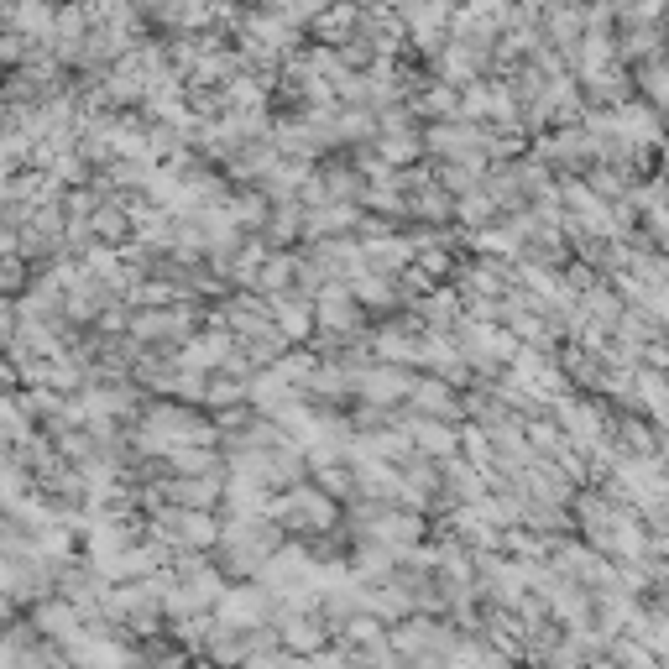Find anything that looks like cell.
Returning <instances> with one entry per match:
<instances>
[{
  "instance_id": "cell-1",
  "label": "cell",
  "mask_w": 669,
  "mask_h": 669,
  "mask_svg": "<svg viewBox=\"0 0 669 669\" xmlns=\"http://www.w3.org/2000/svg\"><path fill=\"white\" fill-rule=\"evenodd\" d=\"M612 654H617V664H628V669H659V659H654L649 649H643L638 638H633V643H617Z\"/></svg>"
}]
</instances>
